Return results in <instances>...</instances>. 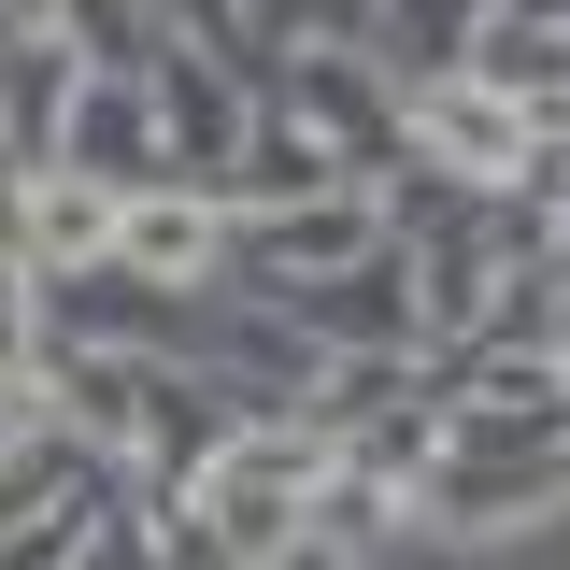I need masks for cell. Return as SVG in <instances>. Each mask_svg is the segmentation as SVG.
Listing matches in <instances>:
<instances>
[{"instance_id": "1", "label": "cell", "mask_w": 570, "mask_h": 570, "mask_svg": "<svg viewBox=\"0 0 570 570\" xmlns=\"http://www.w3.org/2000/svg\"><path fill=\"white\" fill-rule=\"evenodd\" d=\"M414 157H428V171H471V186H528L542 115L499 100L485 71H428V86H414Z\"/></svg>"}, {"instance_id": "2", "label": "cell", "mask_w": 570, "mask_h": 570, "mask_svg": "<svg viewBox=\"0 0 570 570\" xmlns=\"http://www.w3.org/2000/svg\"><path fill=\"white\" fill-rule=\"evenodd\" d=\"M371 243H385V214L356 200V186H328V200H285V214H228V285L285 299V285L343 272V257H371Z\"/></svg>"}, {"instance_id": "3", "label": "cell", "mask_w": 570, "mask_h": 570, "mask_svg": "<svg viewBox=\"0 0 570 570\" xmlns=\"http://www.w3.org/2000/svg\"><path fill=\"white\" fill-rule=\"evenodd\" d=\"M142 100H157V157H171V186H228V157H243V71L228 58H186V43H157V71H142Z\"/></svg>"}, {"instance_id": "4", "label": "cell", "mask_w": 570, "mask_h": 570, "mask_svg": "<svg viewBox=\"0 0 570 570\" xmlns=\"http://www.w3.org/2000/svg\"><path fill=\"white\" fill-rule=\"evenodd\" d=\"M285 314H299V343H343V356H414V272L371 243V257H343V272H314V285H285Z\"/></svg>"}, {"instance_id": "5", "label": "cell", "mask_w": 570, "mask_h": 570, "mask_svg": "<svg viewBox=\"0 0 570 570\" xmlns=\"http://www.w3.org/2000/svg\"><path fill=\"white\" fill-rule=\"evenodd\" d=\"M58 171H86V186H115V200H142V186H171V157H157V100H142V71H86V86H71Z\"/></svg>"}, {"instance_id": "6", "label": "cell", "mask_w": 570, "mask_h": 570, "mask_svg": "<svg viewBox=\"0 0 570 570\" xmlns=\"http://www.w3.org/2000/svg\"><path fill=\"white\" fill-rule=\"evenodd\" d=\"M71 86H86V58H71L58 29H0V157H14V186H29V171H58Z\"/></svg>"}, {"instance_id": "7", "label": "cell", "mask_w": 570, "mask_h": 570, "mask_svg": "<svg viewBox=\"0 0 570 570\" xmlns=\"http://www.w3.org/2000/svg\"><path fill=\"white\" fill-rule=\"evenodd\" d=\"M115 257H129L142 285H200V272H228V200H200V186H142V200L115 214Z\"/></svg>"}, {"instance_id": "8", "label": "cell", "mask_w": 570, "mask_h": 570, "mask_svg": "<svg viewBox=\"0 0 570 570\" xmlns=\"http://www.w3.org/2000/svg\"><path fill=\"white\" fill-rule=\"evenodd\" d=\"M328 186H356V171H343V157H328L314 129H299V115H257L214 200H243V214H285V200H328Z\"/></svg>"}, {"instance_id": "9", "label": "cell", "mask_w": 570, "mask_h": 570, "mask_svg": "<svg viewBox=\"0 0 570 570\" xmlns=\"http://www.w3.org/2000/svg\"><path fill=\"white\" fill-rule=\"evenodd\" d=\"M285 115H299V129L328 142V157H400V129H385V100H371V71L343 58V43H328V58H299V86H285Z\"/></svg>"}, {"instance_id": "10", "label": "cell", "mask_w": 570, "mask_h": 570, "mask_svg": "<svg viewBox=\"0 0 570 570\" xmlns=\"http://www.w3.org/2000/svg\"><path fill=\"white\" fill-rule=\"evenodd\" d=\"M115 186H86V171H29V257L43 272H86V257H115Z\"/></svg>"}, {"instance_id": "11", "label": "cell", "mask_w": 570, "mask_h": 570, "mask_svg": "<svg viewBox=\"0 0 570 570\" xmlns=\"http://www.w3.org/2000/svg\"><path fill=\"white\" fill-rule=\"evenodd\" d=\"M456 71H485L499 100H528V115H570V29H513V14H485Z\"/></svg>"}, {"instance_id": "12", "label": "cell", "mask_w": 570, "mask_h": 570, "mask_svg": "<svg viewBox=\"0 0 570 570\" xmlns=\"http://www.w3.org/2000/svg\"><path fill=\"white\" fill-rule=\"evenodd\" d=\"M58 499H100V442L14 428V442H0V528H14V513H58Z\"/></svg>"}, {"instance_id": "13", "label": "cell", "mask_w": 570, "mask_h": 570, "mask_svg": "<svg viewBox=\"0 0 570 570\" xmlns=\"http://www.w3.org/2000/svg\"><path fill=\"white\" fill-rule=\"evenodd\" d=\"M142 557H157V570H243V542H228L200 499H186V513H157V542H142Z\"/></svg>"}, {"instance_id": "14", "label": "cell", "mask_w": 570, "mask_h": 570, "mask_svg": "<svg viewBox=\"0 0 570 570\" xmlns=\"http://www.w3.org/2000/svg\"><path fill=\"white\" fill-rule=\"evenodd\" d=\"M29 356H43V314H29V272L0 257V385H29Z\"/></svg>"}, {"instance_id": "15", "label": "cell", "mask_w": 570, "mask_h": 570, "mask_svg": "<svg viewBox=\"0 0 570 570\" xmlns=\"http://www.w3.org/2000/svg\"><path fill=\"white\" fill-rule=\"evenodd\" d=\"M485 14H513V29H570V0H485Z\"/></svg>"}, {"instance_id": "16", "label": "cell", "mask_w": 570, "mask_h": 570, "mask_svg": "<svg viewBox=\"0 0 570 570\" xmlns=\"http://www.w3.org/2000/svg\"><path fill=\"white\" fill-rule=\"evenodd\" d=\"M542 356H557V371H570V285H557V328H542Z\"/></svg>"}, {"instance_id": "17", "label": "cell", "mask_w": 570, "mask_h": 570, "mask_svg": "<svg viewBox=\"0 0 570 570\" xmlns=\"http://www.w3.org/2000/svg\"><path fill=\"white\" fill-rule=\"evenodd\" d=\"M0 29H14V0H0Z\"/></svg>"}, {"instance_id": "18", "label": "cell", "mask_w": 570, "mask_h": 570, "mask_svg": "<svg viewBox=\"0 0 570 570\" xmlns=\"http://www.w3.org/2000/svg\"><path fill=\"white\" fill-rule=\"evenodd\" d=\"M0 171H14V157H0Z\"/></svg>"}]
</instances>
